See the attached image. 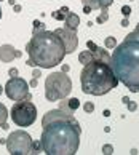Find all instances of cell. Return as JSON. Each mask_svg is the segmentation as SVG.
Masks as SVG:
<instances>
[{
	"label": "cell",
	"mask_w": 139,
	"mask_h": 155,
	"mask_svg": "<svg viewBox=\"0 0 139 155\" xmlns=\"http://www.w3.org/2000/svg\"><path fill=\"white\" fill-rule=\"evenodd\" d=\"M42 146L46 155H74L80 146L82 128L74 114L61 109L48 110L42 118Z\"/></svg>",
	"instance_id": "1"
},
{
	"label": "cell",
	"mask_w": 139,
	"mask_h": 155,
	"mask_svg": "<svg viewBox=\"0 0 139 155\" xmlns=\"http://www.w3.org/2000/svg\"><path fill=\"white\" fill-rule=\"evenodd\" d=\"M111 66L118 82L131 93H139V31H133L120 45L114 48Z\"/></svg>",
	"instance_id": "2"
},
{
	"label": "cell",
	"mask_w": 139,
	"mask_h": 155,
	"mask_svg": "<svg viewBox=\"0 0 139 155\" xmlns=\"http://www.w3.org/2000/svg\"><path fill=\"white\" fill-rule=\"evenodd\" d=\"M26 53L29 54L35 67L51 69L61 64L66 53V47L62 40L55 34V31H34L32 38L26 45Z\"/></svg>",
	"instance_id": "3"
},
{
	"label": "cell",
	"mask_w": 139,
	"mask_h": 155,
	"mask_svg": "<svg viewBox=\"0 0 139 155\" xmlns=\"http://www.w3.org/2000/svg\"><path fill=\"white\" fill-rule=\"evenodd\" d=\"M80 83L85 94L102 96L117 88L118 78L111 64L102 61H91L80 72Z\"/></svg>",
	"instance_id": "4"
},
{
	"label": "cell",
	"mask_w": 139,
	"mask_h": 155,
	"mask_svg": "<svg viewBox=\"0 0 139 155\" xmlns=\"http://www.w3.org/2000/svg\"><path fill=\"white\" fill-rule=\"evenodd\" d=\"M72 91V82L71 77L66 72H53L45 80V97L46 101L53 102L64 99Z\"/></svg>",
	"instance_id": "5"
},
{
	"label": "cell",
	"mask_w": 139,
	"mask_h": 155,
	"mask_svg": "<svg viewBox=\"0 0 139 155\" xmlns=\"http://www.w3.org/2000/svg\"><path fill=\"white\" fill-rule=\"evenodd\" d=\"M11 120L16 126H21V128H26V126H31L37 118V107L31 102V99H21L16 101L13 107L10 110Z\"/></svg>",
	"instance_id": "6"
},
{
	"label": "cell",
	"mask_w": 139,
	"mask_h": 155,
	"mask_svg": "<svg viewBox=\"0 0 139 155\" xmlns=\"http://www.w3.org/2000/svg\"><path fill=\"white\" fill-rule=\"evenodd\" d=\"M32 137L24 130H16L7 137V150L10 155H27L31 153Z\"/></svg>",
	"instance_id": "7"
},
{
	"label": "cell",
	"mask_w": 139,
	"mask_h": 155,
	"mask_svg": "<svg viewBox=\"0 0 139 155\" xmlns=\"http://www.w3.org/2000/svg\"><path fill=\"white\" fill-rule=\"evenodd\" d=\"M5 94L8 96L11 101H21V99H32L31 93H29V83L21 77H10L7 85L3 87Z\"/></svg>",
	"instance_id": "8"
},
{
	"label": "cell",
	"mask_w": 139,
	"mask_h": 155,
	"mask_svg": "<svg viewBox=\"0 0 139 155\" xmlns=\"http://www.w3.org/2000/svg\"><path fill=\"white\" fill-rule=\"evenodd\" d=\"M55 34L62 40L67 54H71V53H74V51L77 50V47H78L77 31H71V29H67V27H59V29L55 31Z\"/></svg>",
	"instance_id": "9"
},
{
	"label": "cell",
	"mask_w": 139,
	"mask_h": 155,
	"mask_svg": "<svg viewBox=\"0 0 139 155\" xmlns=\"http://www.w3.org/2000/svg\"><path fill=\"white\" fill-rule=\"evenodd\" d=\"M22 53L18 51L13 45H2L0 47V61L2 62H11L15 58H21Z\"/></svg>",
	"instance_id": "10"
},
{
	"label": "cell",
	"mask_w": 139,
	"mask_h": 155,
	"mask_svg": "<svg viewBox=\"0 0 139 155\" xmlns=\"http://www.w3.org/2000/svg\"><path fill=\"white\" fill-rule=\"evenodd\" d=\"M80 106V99H77V97H71V99H59V109L61 110H64L67 114H74L75 110L78 109Z\"/></svg>",
	"instance_id": "11"
},
{
	"label": "cell",
	"mask_w": 139,
	"mask_h": 155,
	"mask_svg": "<svg viewBox=\"0 0 139 155\" xmlns=\"http://www.w3.org/2000/svg\"><path fill=\"white\" fill-rule=\"evenodd\" d=\"M78 24H80V18L75 13H69L64 18V27H67V29H71V31H77Z\"/></svg>",
	"instance_id": "12"
},
{
	"label": "cell",
	"mask_w": 139,
	"mask_h": 155,
	"mask_svg": "<svg viewBox=\"0 0 139 155\" xmlns=\"http://www.w3.org/2000/svg\"><path fill=\"white\" fill-rule=\"evenodd\" d=\"M93 58H94V61H102V62L111 64V54H109L106 50L99 48V47H98L96 50H93Z\"/></svg>",
	"instance_id": "13"
},
{
	"label": "cell",
	"mask_w": 139,
	"mask_h": 155,
	"mask_svg": "<svg viewBox=\"0 0 139 155\" xmlns=\"http://www.w3.org/2000/svg\"><path fill=\"white\" fill-rule=\"evenodd\" d=\"M91 61H94V58H93V51L91 50H85L82 51V53L78 54V62H82V64H88V62Z\"/></svg>",
	"instance_id": "14"
},
{
	"label": "cell",
	"mask_w": 139,
	"mask_h": 155,
	"mask_svg": "<svg viewBox=\"0 0 139 155\" xmlns=\"http://www.w3.org/2000/svg\"><path fill=\"white\" fill-rule=\"evenodd\" d=\"M7 118H8V109L5 107V104L0 102V128L7 123Z\"/></svg>",
	"instance_id": "15"
},
{
	"label": "cell",
	"mask_w": 139,
	"mask_h": 155,
	"mask_svg": "<svg viewBox=\"0 0 139 155\" xmlns=\"http://www.w3.org/2000/svg\"><path fill=\"white\" fill-rule=\"evenodd\" d=\"M121 101H123V104H125L126 107H128L130 112H136V110H137V104H136L134 101H131L128 96H123V99H121Z\"/></svg>",
	"instance_id": "16"
},
{
	"label": "cell",
	"mask_w": 139,
	"mask_h": 155,
	"mask_svg": "<svg viewBox=\"0 0 139 155\" xmlns=\"http://www.w3.org/2000/svg\"><path fill=\"white\" fill-rule=\"evenodd\" d=\"M43 150L42 141H32V147H31V153H40Z\"/></svg>",
	"instance_id": "17"
},
{
	"label": "cell",
	"mask_w": 139,
	"mask_h": 155,
	"mask_svg": "<svg viewBox=\"0 0 139 155\" xmlns=\"http://www.w3.org/2000/svg\"><path fill=\"white\" fill-rule=\"evenodd\" d=\"M104 47L109 48V50H114L115 47H117V38L115 37H107L106 40H104Z\"/></svg>",
	"instance_id": "18"
},
{
	"label": "cell",
	"mask_w": 139,
	"mask_h": 155,
	"mask_svg": "<svg viewBox=\"0 0 139 155\" xmlns=\"http://www.w3.org/2000/svg\"><path fill=\"white\" fill-rule=\"evenodd\" d=\"M107 19H109V13H107V8H104L102 13L96 18V22H98V24H104V22H106Z\"/></svg>",
	"instance_id": "19"
},
{
	"label": "cell",
	"mask_w": 139,
	"mask_h": 155,
	"mask_svg": "<svg viewBox=\"0 0 139 155\" xmlns=\"http://www.w3.org/2000/svg\"><path fill=\"white\" fill-rule=\"evenodd\" d=\"M83 5H88V7H91L93 10L94 8H99V0H82Z\"/></svg>",
	"instance_id": "20"
},
{
	"label": "cell",
	"mask_w": 139,
	"mask_h": 155,
	"mask_svg": "<svg viewBox=\"0 0 139 155\" xmlns=\"http://www.w3.org/2000/svg\"><path fill=\"white\" fill-rule=\"evenodd\" d=\"M83 110L86 112V114H91L93 110H94V104H93V102H85V104H83Z\"/></svg>",
	"instance_id": "21"
},
{
	"label": "cell",
	"mask_w": 139,
	"mask_h": 155,
	"mask_svg": "<svg viewBox=\"0 0 139 155\" xmlns=\"http://www.w3.org/2000/svg\"><path fill=\"white\" fill-rule=\"evenodd\" d=\"M102 153H104V155L114 153V147H112L111 144H104V146H102Z\"/></svg>",
	"instance_id": "22"
},
{
	"label": "cell",
	"mask_w": 139,
	"mask_h": 155,
	"mask_svg": "<svg viewBox=\"0 0 139 155\" xmlns=\"http://www.w3.org/2000/svg\"><path fill=\"white\" fill-rule=\"evenodd\" d=\"M112 3H114V0H99V8H101V10L109 8Z\"/></svg>",
	"instance_id": "23"
},
{
	"label": "cell",
	"mask_w": 139,
	"mask_h": 155,
	"mask_svg": "<svg viewBox=\"0 0 139 155\" xmlns=\"http://www.w3.org/2000/svg\"><path fill=\"white\" fill-rule=\"evenodd\" d=\"M43 29H45V24L42 21H38V19L34 21V31H43Z\"/></svg>",
	"instance_id": "24"
},
{
	"label": "cell",
	"mask_w": 139,
	"mask_h": 155,
	"mask_svg": "<svg viewBox=\"0 0 139 155\" xmlns=\"http://www.w3.org/2000/svg\"><path fill=\"white\" fill-rule=\"evenodd\" d=\"M121 15H123L125 18H128V16L131 15V8L128 7V5H123V7H121Z\"/></svg>",
	"instance_id": "25"
},
{
	"label": "cell",
	"mask_w": 139,
	"mask_h": 155,
	"mask_svg": "<svg viewBox=\"0 0 139 155\" xmlns=\"http://www.w3.org/2000/svg\"><path fill=\"white\" fill-rule=\"evenodd\" d=\"M51 16H53V18H55V19H58V21H64V18H66V16H64V15H62V13H61V11H59V10H58V11H55V13H53V15H51Z\"/></svg>",
	"instance_id": "26"
},
{
	"label": "cell",
	"mask_w": 139,
	"mask_h": 155,
	"mask_svg": "<svg viewBox=\"0 0 139 155\" xmlns=\"http://www.w3.org/2000/svg\"><path fill=\"white\" fill-rule=\"evenodd\" d=\"M32 77H34V78H40V77H42V72H40V69H38V67H37V69H34Z\"/></svg>",
	"instance_id": "27"
},
{
	"label": "cell",
	"mask_w": 139,
	"mask_h": 155,
	"mask_svg": "<svg viewBox=\"0 0 139 155\" xmlns=\"http://www.w3.org/2000/svg\"><path fill=\"white\" fill-rule=\"evenodd\" d=\"M8 75H10V77H18V69H16V67L10 69V71H8Z\"/></svg>",
	"instance_id": "28"
},
{
	"label": "cell",
	"mask_w": 139,
	"mask_h": 155,
	"mask_svg": "<svg viewBox=\"0 0 139 155\" xmlns=\"http://www.w3.org/2000/svg\"><path fill=\"white\" fill-rule=\"evenodd\" d=\"M86 47H88V50H91V51L98 48V47H96V43H94V42H91V40H88V42H86Z\"/></svg>",
	"instance_id": "29"
},
{
	"label": "cell",
	"mask_w": 139,
	"mask_h": 155,
	"mask_svg": "<svg viewBox=\"0 0 139 155\" xmlns=\"http://www.w3.org/2000/svg\"><path fill=\"white\" fill-rule=\"evenodd\" d=\"M29 85H31L32 88H35L37 85H38V78H34V77H32V80H31V82H29Z\"/></svg>",
	"instance_id": "30"
},
{
	"label": "cell",
	"mask_w": 139,
	"mask_h": 155,
	"mask_svg": "<svg viewBox=\"0 0 139 155\" xmlns=\"http://www.w3.org/2000/svg\"><path fill=\"white\" fill-rule=\"evenodd\" d=\"M91 11H93L91 7H88V5H83V13H85V15H90Z\"/></svg>",
	"instance_id": "31"
},
{
	"label": "cell",
	"mask_w": 139,
	"mask_h": 155,
	"mask_svg": "<svg viewBox=\"0 0 139 155\" xmlns=\"http://www.w3.org/2000/svg\"><path fill=\"white\" fill-rule=\"evenodd\" d=\"M59 11H61V13L64 15V16H67L69 13H71V11H69V8H67V7H62V8H59Z\"/></svg>",
	"instance_id": "32"
},
{
	"label": "cell",
	"mask_w": 139,
	"mask_h": 155,
	"mask_svg": "<svg viewBox=\"0 0 139 155\" xmlns=\"http://www.w3.org/2000/svg\"><path fill=\"white\" fill-rule=\"evenodd\" d=\"M61 71H62V72H66V74H67L69 71H71V67H69L67 64H62V66H61Z\"/></svg>",
	"instance_id": "33"
},
{
	"label": "cell",
	"mask_w": 139,
	"mask_h": 155,
	"mask_svg": "<svg viewBox=\"0 0 139 155\" xmlns=\"http://www.w3.org/2000/svg\"><path fill=\"white\" fill-rule=\"evenodd\" d=\"M128 24H130V21H128V18H125L123 21H121V26H123V27H128Z\"/></svg>",
	"instance_id": "34"
},
{
	"label": "cell",
	"mask_w": 139,
	"mask_h": 155,
	"mask_svg": "<svg viewBox=\"0 0 139 155\" xmlns=\"http://www.w3.org/2000/svg\"><path fill=\"white\" fill-rule=\"evenodd\" d=\"M13 8H15V11H16V13H19V11H21V5H13Z\"/></svg>",
	"instance_id": "35"
},
{
	"label": "cell",
	"mask_w": 139,
	"mask_h": 155,
	"mask_svg": "<svg viewBox=\"0 0 139 155\" xmlns=\"http://www.w3.org/2000/svg\"><path fill=\"white\" fill-rule=\"evenodd\" d=\"M26 64H27V66H31V67H35V64H34L31 59H27V61H26Z\"/></svg>",
	"instance_id": "36"
},
{
	"label": "cell",
	"mask_w": 139,
	"mask_h": 155,
	"mask_svg": "<svg viewBox=\"0 0 139 155\" xmlns=\"http://www.w3.org/2000/svg\"><path fill=\"white\" fill-rule=\"evenodd\" d=\"M102 114H104V117H109V115H111V110H109V109H106Z\"/></svg>",
	"instance_id": "37"
},
{
	"label": "cell",
	"mask_w": 139,
	"mask_h": 155,
	"mask_svg": "<svg viewBox=\"0 0 139 155\" xmlns=\"http://www.w3.org/2000/svg\"><path fill=\"white\" fill-rule=\"evenodd\" d=\"M2 93H3V87L0 85V94H2Z\"/></svg>",
	"instance_id": "38"
},
{
	"label": "cell",
	"mask_w": 139,
	"mask_h": 155,
	"mask_svg": "<svg viewBox=\"0 0 139 155\" xmlns=\"http://www.w3.org/2000/svg\"><path fill=\"white\" fill-rule=\"evenodd\" d=\"M0 19H2V8H0Z\"/></svg>",
	"instance_id": "39"
},
{
	"label": "cell",
	"mask_w": 139,
	"mask_h": 155,
	"mask_svg": "<svg viewBox=\"0 0 139 155\" xmlns=\"http://www.w3.org/2000/svg\"><path fill=\"white\" fill-rule=\"evenodd\" d=\"M136 31H139V24H137V26H136Z\"/></svg>",
	"instance_id": "40"
},
{
	"label": "cell",
	"mask_w": 139,
	"mask_h": 155,
	"mask_svg": "<svg viewBox=\"0 0 139 155\" xmlns=\"http://www.w3.org/2000/svg\"><path fill=\"white\" fill-rule=\"evenodd\" d=\"M0 2H2V0H0Z\"/></svg>",
	"instance_id": "41"
}]
</instances>
